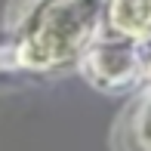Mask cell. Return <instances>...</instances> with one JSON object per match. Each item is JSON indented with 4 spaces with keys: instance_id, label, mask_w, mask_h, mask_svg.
<instances>
[{
    "instance_id": "cell-1",
    "label": "cell",
    "mask_w": 151,
    "mask_h": 151,
    "mask_svg": "<svg viewBox=\"0 0 151 151\" xmlns=\"http://www.w3.org/2000/svg\"><path fill=\"white\" fill-rule=\"evenodd\" d=\"M123 3H133V9L117 6V25L129 31H145L151 25V0H123Z\"/></svg>"
},
{
    "instance_id": "cell-2",
    "label": "cell",
    "mask_w": 151,
    "mask_h": 151,
    "mask_svg": "<svg viewBox=\"0 0 151 151\" xmlns=\"http://www.w3.org/2000/svg\"><path fill=\"white\" fill-rule=\"evenodd\" d=\"M145 133H148V142H151V114H148V127H145Z\"/></svg>"
}]
</instances>
